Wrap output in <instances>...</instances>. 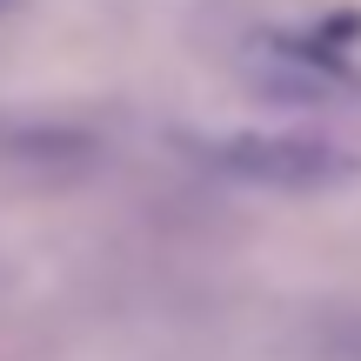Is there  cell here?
Wrapping results in <instances>:
<instances>
[{
	"label": "cell",
	"instance_id": "cell-1",
	"mask_svg": "<svg viewBox=\"0 0 361 361\" xmlns=\"http://www.w3.org/2000/svg\"><path fill=\"white\" fill-rule=\"evenodd\" d=\"M228 180H247V188H274V194H322L341 188L355 174V154L335 141H308V134H234V141L207 147Z\"/></svg>",
	"mask_w": 361,
	"mask_h": 361
}]
</instances>
